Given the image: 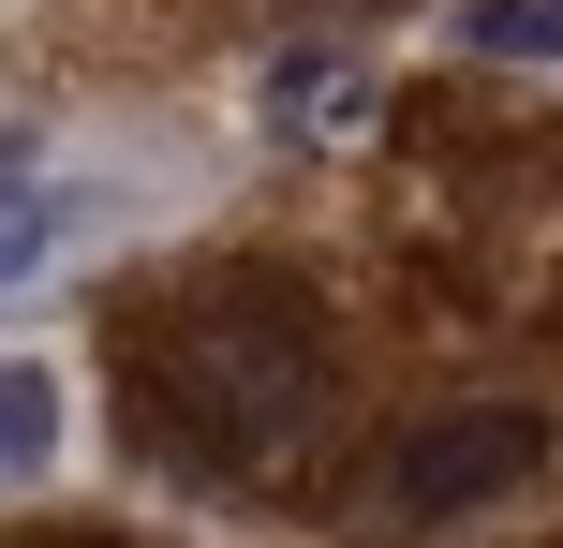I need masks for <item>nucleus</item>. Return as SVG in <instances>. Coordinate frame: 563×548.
Masks as SVG:
<instances>
[{
  "instance_id": "nucleus-6",
  "label": "nucleus",
  "mask_w": 563,
  "mask_h": 548,
  "mask_svg": "<svg viewBox=\"0 0 563 548\" xmlns=\"http://www.w3.org/2000/svg\"><path fill=\"white\" fill-rule=\"evenodd\" d=\"M59 460V371H0V474Z\"/></svg>"
},
{
  "instance_id": "nucleus-2",
  "label": "nucleus",
  "mask_w": 563,
  "mask_h": 548,
  "mask_svg": "<svg viewBox=\"0 0 563 548\" xmlns=\"http://www.w3.org/2000/svg\"><path fill=\"white\" fill-rule=\"evenodd\" d=\"M549 474V415L534 401H460V415H416L386 460V504L400 519H475V504L534 490Z\"/></svg>"
},
{
  "instance_id": "nucleus-5",
  "label": "nucleus",
  "mask_w": 563,
  "mask_h": 548,
  "mask_svg": "<svg viewBox=\"0 0 563 548\" xmlns=\"http://www.w3.org/2000/svg\"><path fill=\"white\" fill-rule=\"evenodd\" d=\"M75 237V193H45V178H0V297L30 282V267Z\"/></svg>"
},
{
  "instance_id": "nucleus-3",
  "label": "nucleus",
  "mask_w": 563,
  "mask_h": 548,
  "mask_svg": "<svg viewBox=\"0 0 563 548\" xmlns=\"http://www.w3.org/2000/svg\"><path fill=\"white\" fill-rule=\"evenodd\" d=\"M267 119H282V134H356V119H371V75H356V59H282V75H267Z\"/></svg>"
},
{
  "instance_id": "nucleus-1",
  "label": "nucleus",
  "mask_w": 563,
  "mask_h": 548,
  "mask_svg": "<svg viewBox=\"0 0 563 548\" xmlns=\"http://www.w3.org/2000/svg\"><path fill=\"white\" fill-rule=\"evenodd\" d=\"M134 415L178 474H282L297 430L327 415V326L238 267V282H194L164 326L134 342Z\"/></svg>"
},
{
  "instance_id": "nucleus-4",
  "label": "nucleus",
  "mask_w": 563,
  "mask_h": 548,
  "mask_svg": "<svg viewBox=\"0 0 563 548\" xmlns=\"http://www.w3.org/2000/svg\"><path fill=\"white\" fill-rule=\"evenodd\" d=\"M445 45L460 59H549V75H563V0H460Z\"/></svg>"
}]
</instances>
